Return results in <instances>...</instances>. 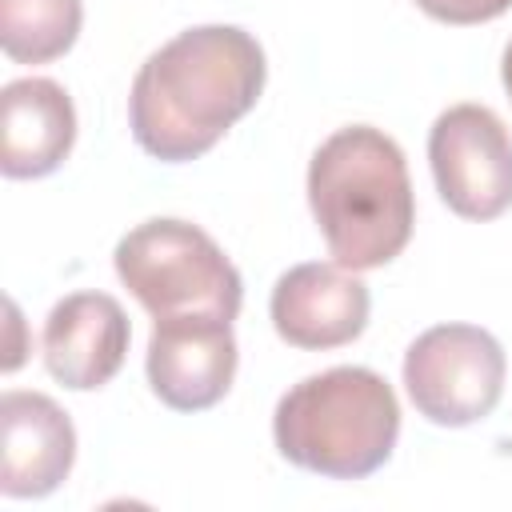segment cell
Instances as JSON below:
<instances>
[{"mask_svg": "<svg viewBox=\"0 0 512 512\" xmlns=\"http://www.w3.org/2000/svg\"><path fill=\"white\" fill-rule=\"evenodd\" d=\"M264 76V48L244 28H188L140 64L128 96L132 136L156 160H196L252 112Z\"/></svg>", "mask_w": 512, "mask_h": 512, "instance_id": "6da1fadb", "label": "cell"}, {"mask_svg": "<svg viewBox=\"0 0 512 512\" xmlns=\"http://www.w3.org/2000/svg\"><path fill=\"white\" fill-rule=\"evenodd\" d=\"M308 204L336 264L352 272L396 260L416 224L404 152L368 124L332 132L308 164Z\"/></svg>", "mask_w": 512, "mask_h": 512, "instance_id": "7a4b0ae2", "label": "cell"}, {"mask_svg": "<svg viewBox=\"0 0 512 512\" xmlns=\"http://www.w3.org/2000/svg\"><path fill=\"white\" fill-rule=\"evenodd\" d=\"M272 436L280 456L296 468L332 480H360L392 456L400 404L380 372L340 364L304 376L280 396Z\"/></svg>", "mask_w": 512, "mask_h": 512, "instance_id": "3957f363", "label": "cell"}, {"mask_svg": "<svg viewBox=\"0 0 512 512\" xmlns=\"http://www.w3.org/2000/svg\"><path fill=\"white\" fill-rule=\"evenodd\" d=\"M116 276L120 284L152 312V320L164 316H188L208 312L236 320L244 284L236 264L216 248L208 232H200L188 220H144L116 244Z\"/></svg>", "mask_w": 512, "mask_h": 512, "instance_id": "277c9868", "label": "cell"}, {"mask_svg": "<svg viewBox=\"0 0 512 512\" xmlns=\"http://www.w3.org/2000/svg\"><path fill=\"white\" fill-rule=\"evenodd\" d=\"M504 348L476 324H436L404 352V388L416 412L444 428L484 420L504 392Z\"/></svg>", "mask_w": 512, "mask_h": 512, "instance_id": "5b68a950", "label": "cell"}, {"mask_svg": "<svg viewBox=\"0 0 512 512\" xmlns=\"http://www.w3.org/2000/svg\"><path fill=\"white\" fill-rule=\"evenodd\" d=\"M428 160L444 204L464 220H496L512 208V136L484 104H456L428 132Z\"/></svg>", "mask_w": 512, "mask_h": 512, "instance_id": "8992f818", "label": "cell"}, {"mask_svg": "<svg viewBox=\"0 0 512 512\" xmlns=\"http://www.w3.org/2000/svg\"><path fill=\"white\" fill-rule=\"evenodd\" d=\"M236 376L232 320L188 312L164 316L148 340V384L176 412H204L224 400Z\"/></svg>", "mask_w": 512, "mask_h": 512, "instance_id": "52a82bcc", "label": "cell"}, {"mask_svg": "<svg viewBox=\"0 0 512 512\" xmlns=\"http://www.w3.org/2000/svg\"><path fill=\"white\" fill-rule=\"evenodd\" d=\"M368 284L344 264H296L272 288V328L292 348H340L368 324Z\"/></svg>", "mask_w": 512, "mask_h": 512, "instance_id": "ba28073f", "label": "cell"}, {"mask_svg": "<svg viewBox=\"0 0 512 512\" xmlns=\"http://www.w3.org/2000/svg\"><path fill=\"white\" fill-rule=\"evenodd\" d=\"M0 492L12 500L48 496L64 484L76 460V428L68 412L44 392L0 396Z\"/></svg>", "mask_w": 512, "mask_h": 512, "instance_id": "9c48e42d", "label": "cell"}, {"mask_svg": "<svg viewBox=\"0 0 512 512\" xmlns=\"http://www.w3.org/2000/svg\"><path fill=\"white\" fill-rule=\"evenodd\" d=\"M128 336V316L108 292H72L44 320V368L64 388H104L128 356Z\"/></svg>", "mask_w": 512, "mask_h": 512, "instance_id": "30bf717a", "label": "cell"}, {"mask_svg": "<svg viewBox=\"0 0 512 512\" xmlns=\"http://www.w3.org/2000/svg\"><path fill=\"white\" fill-rule=\"evenodd\" d=\"M76 140L72 96L48 76H24L0 92V172L36 180L64 164Z\"/></svg>", "mask_w": 512, "mask_h": 512, "instance_id": "8fae6325", "label": "cell"}, {"mask_svg": "<svg viewBox=\"0 0 512 512\" xmlns=\"http://www.w3.org/2000/svg\"><path fill=\"white\" fill-rule=\"evenodd\" d=\"M80 0H0V48L16 64H48L80 36Z\"/></svg>", "mask_w": 512, "mask_h": 512, "instance_id": "7c38bea8", "label": "cell"}, {"mask_svg": "<svg viewBox=\"0 0 512 512\" xmlns=\"http://www.w3.org/2000/svg\"><path fill=\"white\" fill-rule=\"evenodd\" d=\"M416 8L440 24H484L504 16L512 0H416Z\"/></svg>", "mask_w": 512, "mask_h": 512, "instance_id": "4fadbf2b", "label": "cell"}, {"mask_svg": "<svg viewBox=\"0 0 512 512\" xmlns=\"http://www.w3.org/2000/svg\"><path fill=\"white\" fill-rule=\"evenodd\" d=\"M500 76H504V88H508V96H512V40H508V48H504V64H500Z\"/></svg>", "mask_w": 512, "mask_h": 512, "instance_id": "5bb4252c", "label": "cell"}]
</instances>
